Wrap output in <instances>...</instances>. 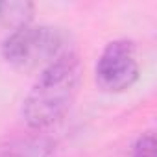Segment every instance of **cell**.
Segmentation results:
<instances>
[{
	"label": "cell",
	"mask_w": 157,
	"mask_h": 157,
	"mask_svg": "<svg viewBox=\"0 0 157 157\" xmlns=\"http://www.w3.org/2000/svg\"><path fill=\"white\" fill-rule=\"evenodd\" d=\"M82 82V63L76 52L65 50L46 65L22 102V118L33 129L57 124L72 107Z\"/></svg>",
	"instance_id": "obj_1"
},
{
	"label": "cell",
	"mask_w": 157,
	"mask_h": 157,
	"mask_svg": "<svg viewBox=\"0 0 157 157\" xmlns=\"http://www.w3.org/2000/svg\"><path fill=\"white\" fill-rule=\"evenodd\" d=\"M65 52V35L59 28L41 24L10 32L2 43V57L15 68H44Z\"/></svg>",
	"instance_id": "obj_2"
},
{
	"label": "cell",
	"mask_w": 157,
	"mask_h": 157,
	"mask_svg": "<svg viewBox=\"0 0 157 157\" xmlns=\"http://www.w3.org/2000/svg\"><path fill=\"white\" fill-rule=\"evenodd\" d=\"M139 54L137 44L129 39L111 41L100 54L94 68L96 85L104 93H124L139 80Z\"/></svg>",
	"instance_id": "obj_3"
},
{
	"label": "cell",
	"mask_w": 157,
	"mask_h": 157,
	"mask_svg": "<svg viewBox=\"0 0 157 157\" xmlns=\"http://www.w3.org/2000/svg\"><path fill=\"white\" fill-rule=\"evenodd\" d=\"M35 15V6L28 0H4L0 2V26L6 30H21L30 26Z\"/></svg>",
	"instance_id": "obj_4"
},
{
	"label": "cell",
	"mask_w": 157,
	"mask_h": 157,
	"mask_svg": "<svg viewBox=\"0 0 157 157\" xmlns=\"http://www.w3.org/2000/svg\"><path fill=\"white\" fill-rule=\"evenodd\" d=\"M131 157H155V135L151 131L142 133L135 140Z\"/></svg>",
	"instance_id": "obj_5"
}]
</instances>
